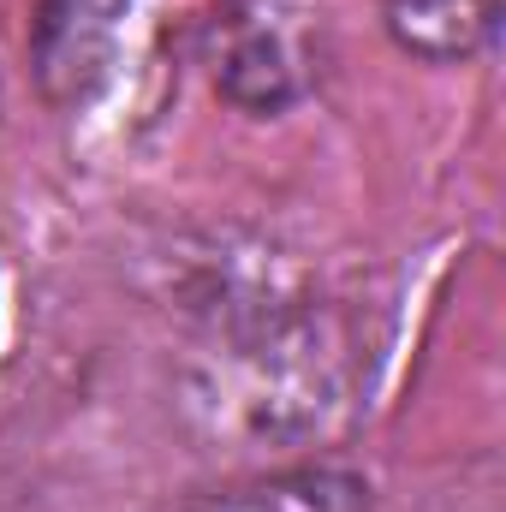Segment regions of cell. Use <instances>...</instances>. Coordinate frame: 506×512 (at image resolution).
Instances as JSON below:
<instances>
[{"instance_id": "277c9868", "label": "cell", "mask_w": 506, "mask_h": 512, "mask_svg": "<svg viewBox=\"0 0 506 512\" xmlns=\"http://www.w3.org/2000/svg\"><path fill=\"white\" fill-rule=\"evenodd\" d=\"M370 489L352 471L334 465H310V471H280V477H256L239 489H221L191 512H364Z\"/></svg>"}, {"instance_id": "6da1fadb", "label": "cell", "mask_w": 506, "mask_h": 512, "mask_svg": "<svg viewBox=\"0 0 506 512\" xmlns=\"http://www.w3.org/2000/svg\"><path fill=\"white\" fill-rule=\"evenodd\" d=\"M215 90L245 114H280L316 84V30L298 0H227L209 30Z\"/></svg>"}, {"instance_id": "7a4b0ae2", "label": "cell", "mask_w": 506, "mask_h": 512, "mask_svg": "<svg viewBox=\"0 0 506 512\" xmlns=\"http://www.w3.org/2000/svg\"><path fill=\"white\" fill-rule=\"evenodd\" d=\"M131 0H36L30 12V66L54 108H84L108 90Z\"/></svg>"}, {"instance_id": "3957f363", "label": "cell", "mask_w": 506, "mask_h": 512, "mask_svg": "<svg viewBox=\"0 0 506 512\" xmlns=\"http://www.w3.org/2000/svg\"><path fill=\"white\" fill-rule=\"evenodd\" d=\"M495 18L501 0H387V36L417 60H471Z\"/></svg>"}]
</instances>
